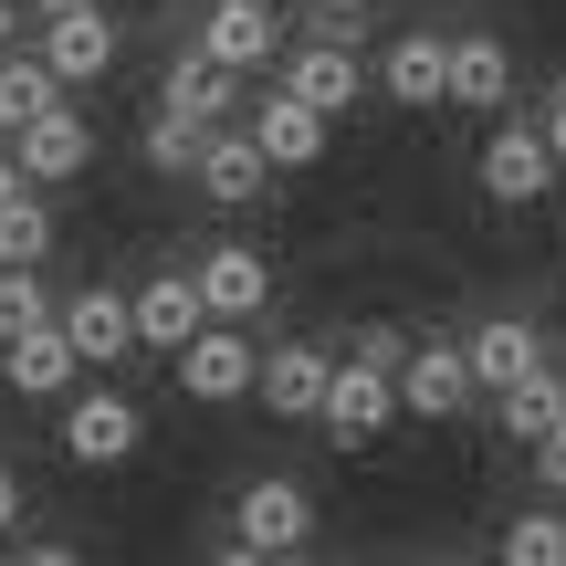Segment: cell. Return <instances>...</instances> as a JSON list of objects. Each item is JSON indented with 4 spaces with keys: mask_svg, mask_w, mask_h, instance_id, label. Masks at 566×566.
<instances>
[{
    "mask_svg": "<svg viewBox=\"0 0 566 566\" xmlns=\"http://www.w3.org/2000/svg\"><path fill=\"white\" fill-rule=\"evenodd\" d=\"M179 388H189V399H200V409H231V399H263V346H252L242 325H221V315H210L200 336L179 346Z\"/></svg>",
    "mask_w": 566,
    "mask_h": 566,
    "instance_id": "1",
    "label": "cell"
},
{
    "mask_svg": "<svg viewBox=\"0 0 566 566\" xmlns=\"http://www.w3.org/2000/svg\"><path fill=\"white\" fill-rule=\"evenodd\" d=\"M137 441H147V409H137V399H116V388H84V399H63V462L116 472V462H137Z\"/></svg>",
    "mask_w": 566,
    "mask_h": 566,
    "instance_id": "2",
    "label": "cell"
},
{
    "mask_svg": "<svg viewBox=\"0 0 566 566\" xmlns=\"http://www.w3.org/2000/svg\"><path fill=\"white\" fill-rule=\"evenodd\" d=\"M399 420V367H367V357H336V388H325V409H315V430L336 451H357V441H378V430Z\"/></svg>",
    "mask_w": 566,
    "mask_h": 566,
    "instance_id": "3",
    "label": "cell"
},
{
    "mask_svg": "<svg viewBox=\"0 0 566 566\" xmlns=\"http://www.w3.org/2000/svg\"><path fill=\"white\" fill-rule=\"evenodd\" d=\"M189 189H200L210 210H252V200L273 189L263 137H252V126H210V137H200V168H189Z\"/></svg>",
    "mask_w": 566,
    "mask_h": 566,
    "instance_id": "4",
    "label": "cell"
},
{
    "mask_svg": "<svg viewBox=\"0 0 566 566\" xmlns=\"http://www.w3.org/2000/svg\"><path fill=\"white\" fill-rule=\"evenodd\" d=\"M556 147H546V126H493L483 137V200H504V210H535L556 189Z\"/></svg>",
    "mask_w": 566,
    "mask_h": 566,
    "instance_id": "5",
    "label": "cell"
},
{
    "mask_svg": "<svg viewBox=\"0 0 566 566\" xmlns=\"http://www.w3.org/2000/svg\"><path fill=\"white\" fill-rule=\"evenodd\" d=\"M231 535L263 556H294L304 535H315V493L283 483V472H263V483H242V504H231Z\"/></svg>",
    "mask_w": 566,
    "mask_h": 566,
    "instance_id": "6",
    "label": "cell"
},
{
    "mask_svg": "<svg viewBox=\"0 0 566 566\" xmlns=\"http://www.w3.org/2000/svg\"><path fill=\"white\" fill-rule=\"evenodd\" d=\"M63 336L84 346V367H126L137 357V294H116V283H84V294H63Z\"/></svg>",
    "mask_w": 566,
    "mask_h": 566,
    "instance_id": "7",
    "label": "cell"
},
{
    "mask_svg": "<svg viewBox=\"0 0 566 566\" xmlns=\"http://www.w3.org/2000/svg\"><path fill=\"white\" fill-rule=\"evenodd\" d=\"M210 325V294H200V263H158L137 283V336L147 346H168V357H179L189 336H200Z\"/></svg>",
    "mask_w": 566,
    "mask_h": 566,
    "instance_id": "8",
    "label": "cell"
},
{
    "mask_svg": "<svg viewBox=\"0 0 566 566\" xmlns=\"http://www.w3.org/2000/svg\"><path fill=\"white\" fill-rule=\"evenodd\" d=\"M462 399H483V378H472V346H409V367H399V409H420V420H451Z\"/></svg>",
    "mask_w": 566,
    "mask_h": 566,
    "instance_id": "9",
    "label": "cell"
},
{
    "mask_svg": "<svg viewBox=\"0 0 566 566\" xmlns=\"http://www.w3.org/2000/svg\"><path fill=\"white\" fill-rule=\"evenodd\" d=\"M116 53H126V32L105 11H53V21H42V63H53L63 84H105Z\"/></svg>",
    "mask_w": 566,
    "mask_h": 566,
    "instance_id": "10",
    "label": "cell"
},
{
    "mask_svg": "<svg viewBox=\"0 0 566 566\" xmlns=\"http://www.w3.org/2000/svg\"><path fill=\"white\" fill-rule=\"evenodd\" d=\"M462 346H472V378H483V399H504V388H525L535 367H546V336H535L525 315H483Z\"/></svg>",
    "mask_w": 566,
    "mask_h": 566,
    "instance_id": "11",
    "label": "cell"
},
{
    "mask_svg": "<svg viewBox=\"0 0 566 566\" xmlns=\"http://www.w3.org/2000/svg\"><path fill=\"white\" fill-rule=\"evenodd\" d=\"M273 42H283V11H273V0H231V11H200V53H210V63H231V74H263V63H273Z\"/></svg>",
    "mask_w": 566,
    "mask_h": 566,
    "instance_id": "12",
    "label": "cell"
},
{
    "mask_svg": "<svg viewBox=\"0 0 566 566\" xmlns=\"http://www.w3.org/2000/svg\"><path fill=\"white\" fill-rule=\"evenodd\" d=\"M378 95L388 105H451V42L441 32H399L378 63Z\"/></svg>",
    "mask_w": 566,
    "mask_h": 566,
    "instance_id": "13",
    "label": "cell"
},
{
    "mask_svg": "<svg viewBox=\"0 0 566 566\" xmlns=\"http://www.w3.org/2000/svg\"><path fill=\"white\" fill-rule=\"evenodd\" d=\"M200 294H210V315H221V325H252L273 304V263H263V252H242V242H221V252H200Z\"/></svg>",
    "mask_w": 566,
    "mask_h": 566,
    "instance_id": "14",
    "label": "cell"
},
{
    "mask_svg": "<svg viewBox=\"0 0 566 566\" xmlns=\"http://www.w3.org/2000/svg\"><path fill=\"white\" fill-rule=\"evenodd\" d=\"M0 378H11L21 399H74V378H84V346L63 336V325H42V336L0 346Z\"/></svg>",
    "mask_w": 566,
    "mask_h": 566,
    "instance_id": "15",
    "label": "cell"
},
{
    "mask_svg": "<svg viewBox=\"0 0 566 566\" xmlns=\"http://www.w3.org/2000/svg\"><path fill=\"white\" fill-rule=\"evenodd\" d=\"M325 126H336V116H315V105L283 95V84L252 105V137H263V158H273V168H315V158H325Z\"/></svg>",
    "mask_w": 566,
    "mask_h": 566,
    "instance_id": "16",
    "label": "cell"
},
{
    "mask_svg": "<svg viewBox=\"0 0 566 566\" xmlns=\"http://www.w3.org/2000/svg\"><path fill=\"white\" fill-rule=\"evenodd\" d=\"M325 388H336V357H325V346H273V357H263V399H273V420H315Z\"/></svg>",
    "mask_w": 566,
    "mask_h": 566,
    "instance_id": "17",
    "label": "cell"
},
{
    "mask_svg": "<svg viewBox=\"0 0 566 566\" xmlns=\"http://www.w3.org/2000/svg\"><path fill=\"white\" fill-rule=\"evenodd\" d=\"M283 95H304L315 116H346V105L367 95V84H357V53H346V42H304V53L283 63Z\"/></svg>",
    "mask_w": 566,
    "mask_h": 566,
    "instance_id": "18",
    "label": "cell"
},
{
    "mask_svg": "<svg viewBox=\"0 0 566 566\" xmlns=\"http://www.w3.org/2000/svg\"><path fill=\"white\" fill-rule=\"evenodd\" d=\"M11 147H21V168H32V179H74V168L95 158V126H84V116H74V95H63L53 116H32Z\"/></svg>",
    "mask_w": 566,
    "mask_h": 566,
    "instance_id": "19",
    "label": "cell"
},
{
    "mask_svg": "<svg viewBox=\"0 0 566 566\" xmlns=\"http://www.w3.org/2000/svg\"><path fill=\"white\" fill-rule=\"evenodd\" d=\"M514 95V53L493 32H462L451 42V105H472V116H493V105Z\"/></svg>",
    "mask_w": 566,
    "mask_h": 566,
    "instance_id": "20",
    "label": "cell"
},
{
    "mask_svg": "<svg viewBox=\"0 0 566 566\" xmlns=\"http://www.w3.org/2000/svg\"><path fill=\"white\" fill-rule=\"evenodd\" d=\"M231 84H242L231 63H210V53H179V63H168V84H158V105H168V116H189V126H221Z\"/></svg>",
    "mask_w": 566,
    "mask_h": 566,
    "instance_id": "21",
    "label": "cell"
},
{
    "mask_svg": "<svg viewBox=\"0 0 566 566\" xmlns=\"http://www.w3.org/2000/svg\"><path fill=\"white\" fill-rule=\"evenodd\" d=\"M504 430H514V441H556V430H566V367H535V378L525 388H504Z\"/></svg>",
    "mask_w": 566,
    "mask_h": 566,
    "instance_id": "22",
    "label": "cell"
},
{
    "mask_svg": "<svg viewBox=\"0 0 566 566\" xmlns=\"http://www.w3.org/2000/svg\"><path fill=\"white\" fill-rule=\"evenodd\" d=\"M63 95H74V84H63L42 53H32V63H0V137H21L32 116H53Z\"/></svg>",
    "mask_w": 566,
    "mask_h": 566,
    "instance_id": "23",
    "label": "cell"
},
{
    "mask_svg": "<svg viewBox=\"0 0 566 566\" xmlns=\"http://www.w3.org/2000/svg\"><path fill=\"white\" fill-rule=\"evenodd\" d=\"M42 325H63V304H53V283H42V273H21V263H0V346H21V336H42Z\"/></svg>",
    "mask_w": 566,
    "mask_h": 566,
    "instance_id": "24",
    "label": "cell"
},
{
    "mask_svg": "<svg viewBox=\"0 0 566 566\" xmlns=\"http://www.w3.org/2000/svg\"><path fill=\"white\" fill-rule=\"evenodd\" d=\"M0 263H21V273H42V263H53V210H42L32 189L0 210Z\"/></svg>",
    "mask_w": 566,
    "mask_h": 566,
    "instance_id": "25",
    "label": "cell"
},
{
    "mask_svg": "<svg viewBox=\"0 0 566 566\" xmlns=\"http://www.w3.org/2000/svg\"><path fill=\"white\" fill-rule=\"evenodd\" d=\"M504 566H566V514L556 504L514 514V525H504Z\"/></svg>",
    "mask_w": 566,
    "mask_h": 566,
    "instance_id": "26",
    "label": "cell"
},
{
    "mask_svg": "<svg viewBox=\"0 0 566 566\" xmlns=\"http://www.w3.org/2000/svg\"><path fill=\"white\" fill-rule=\"evenodd\" d=\"M200 137L210 126H189V116L158 105V116H147V168H158V179H189V168H200Z\"/></svg>",
    "mask_w": 566,
    "mask_h": 566,
    "instance_id": "27",
    "label": "cell"
},
{
    "mask_svg": "<svg viewBox=\"0 0 566 566\" xmlns=\"http://www.w3.org/2000/svg\"><path fill=\"white\" fill-rule=\"evenodd\" d=\"M304 42H346V53H357L367 42V0H315V11H304Z\"/></svg>",
    "mask_w": 566,
    "mask_h": 566,
    "instance_id": "28",
    "label": "cell"
},
{
    "mask_svg": "<svg viewBox=\"0 0 566 566\" xmlns=\"http://www.w3.org/2000/svg\"><path fill=\"white\" fill-rule=\"evenodd\" d=\"M346 357H367V367H409V336H399V325H357V346H346Z\"/></svg>",
    "mask_w": 566,
    "mask_h": 566,
    "instance_id": "29",
    "label": "cell"
},
{
    "mask_svg": "<svg viewBox=\"0 0 566 566\" xmlns=\"http://www.w3.org/2000/svg\"><path fill=\"white\" fill-rule=\"evenodd\" d=\"M535 472H546V493L566 504V430H556V441H535Z\"/></svg>",
    "mask_w": 566,
    "mask_h": 566,
    "instance_id": "30",
    "label": "cell"
},
{
    "mask_svg": "<svg viewBox=\"0 0 566 566\" xmlns=\"http://www.w3.org/2000/svg\"><path fill=\"white\" fill-rule=\"evenodd\" d=\"M21 189H32V168H21V147H11V137H0V210H11V200H21Z\"/></svg>",
    "mask_w": 566,
    "mask_h": 566,
    "instance_id": "31",
    "label": "cell"
},
{
    "mask_svg": "<svg viewBox=\"0 0 566 566\" xmlns=\"http://www.w3.org/2000/svg\"><path fill=\"white\" fill-rule=\"evenodd\" d=\"M535 126H546V147H556V158H566V84H556V95H546V116H535Z\"/></svg>",
    "mask_w": 566,
    "mask_h": 566,
    "instance_id": "32",
    "label": "cell"
},
{
    "mask_svg": "<svg viewBox=\"0 0 566 566\" xmlns=\"http://www.w3.org/2000/svg\"><path fill=\"white\" fill-rule=\"evenodd\" d=\"M11 566H84V556H74V546H21Z\"/></svg>",
    "mask_w": 566,
    "mask_h": 566,
    "instance_id": "33",
    "label": "cell"
},
{
    "mask_svg": "<svg viewBox=\"0 0 566 566\" xmlns=\"http://www.w3.org/2000/svg\"><path fill=\"white\" fill-rule=\"evenodd\" d=\"M11 514H21V472L0 462V535H11Z\"/></svg>",
    "mask_w": 566,
    "mask_h": 566,
    "instance_id": "34",
    "label": "cell"
},
{
    "mask_svg": "<svg viewBox=\"0 0 566 566\" xmlns=\"http://www.w3.org/2000/svg\"><path fill=\"white\" fill-rule=\"evenodd\" d=\"M210 566H273V556H263V546H242V535H231V546L210 556Z\"/></svg>",
    "mask_w": 566,
    "mask_h": 566,
    "instance_id": "35",
    "label": "cell"
},
{
    "mask_svg": "<svg viewBox=\"0 0 566 566\" xmlns=\"http://www.w3.org/2000/svg\"><path fill=\"white\" fill-rule=\"evenodd\" d=\"M21 11H32V0H0V53H11V32H21Z\"/></svg>",
    "mask_w": 566,
    "mask_h": 566,
    "instance_id": "36",
    "label": "cell"
},
{
    "mask_svg": "<svg viewBox=\"0 0 566 566\" xmlns=\"http://www.w3.org/2000/svg\"><path fill=\"white\" fill-rule=\"evenodd\" d=\"M32 11H42V21H53V11H105V0H32Z\"/></svg>",
    "mask_w": 566,
    "mask_h": 566,
    "instance_id": "37",
    "label": "cell"
},
{
    "mask_svg": "<svg viewBox=\"0 0 566 566\" xmlns=\"http://www.w3.org/2000/svg\"><path fill=\"white\" fill-rule=\"evenodd\" d=\"M273 566H325V556H304V546H294V556H273Z\"/></svg>",
    "mask_w": 566,
    "mask_h": 566,
    "instance_id": "38",
    "label": "cell"
},
{
    "mask_svg": "<svg viewBox=\"0 0 566 566\" xmlns=\"http://www.w3.org/2000/svg\"><path fill=\"white\" fill-rule=\"evenodd\" d=\"M200 11H231V0H200Z\"/></svg>",
    "mask_w": 566,
    "mask_h": 566,
    "instance_id": "39",
    "label": "cell"
},
{
    "mask_svg": "<svg viewBox=\"0 0 566 566\" xmlns=\"http://www.w3.org/2000/svg\"><path fill=\"white\" fill-rule=\"evenodd\" d=\"M0 566H11V546H0Z\"/></svg>",
    "mask_w": 566,
    "mask_h": 566,
    "instance_id": "40",
    "label": "cell"
}]
</instances>
